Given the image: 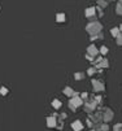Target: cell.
<instances>
[{
	"label": "cell",
	"mask_w": 122,
	"mask_h": 131,
	"mask_svg": "<svg viewBox=\"0 0 122 131\" xmlns=\"http://www.w3.org/2000/svg\"><path fill=\"white\" fill-rule=\"evenodd\" d=\"M64 92H65V95H68V96H72V97L77 96V95H75V92H74L70 87H66V88L64 90Z\"/></svg>",
	"instance_id": "8992f818"
},
{
	"label": "cell",
	"mask_w": 122,
	"mask_h": 131,
	"mask_svg": "<svg viewBox=\"0 0 122 131\" xmlns=\"http://www.w3.org/2000/svg\"><path fill=\"white\" fill-rule=\"evenodd\" d=\"M47 123H48V127H56V118L55 117H48Z\"/></svg>",
	"instance_id": "5b68a950"
},
{
	"label": "cell",
	"mask_w": 122,
	"mask_h": 131,
	"mask_svg": "<svg viewBox=\"0 0 122 131\" xmlns=\"http://www.w3.org/2000/svg\"><path fill=\"white\" fill-rule=\"evenodd\" d=\"M97 3H99V5H100V7H105V5H107V3H105V2H103V0H99Z\"/></svg>",
	"instance_id": "2e32d148"
},
{
	"label": "cell",
	"mask_w": 122,
	"mask_h": 131,
	"mask_svg": "<svg viewBox=\"0 0 122 131\" xmlns=\"http://www.w3.org/2000/svg\"><path fill=\"white\" fill-rule=\"evenodd\" d=\"M112 118H113L112 110H107V112H105V116H104V119H105V121H110Z\"/></svg>",
	"instance_id": "ba28073f"
},
{
	"label": "cell",
	"mask_w": 122,
	"mask_h": 131,
	"mask_svg": "<svg viewBox=\"0 0 122 131\" xmlns=\"http://www.w3.org/2000/svg\"><path fill=\"white\" fill-rule=\"evenodd\" d=\"M87 52H88V54H91V56H96L97 54V49H96L95 46H90L88 49H87Z\"/></svg>",
	"instance_id": "52a82bcc"
},
{
	"label": "cell",
	"mask_w": 122,
	"mask_h": 131,
	"mask_svg": "<svg viewBox=\"0 0 122 131\" xmlns=\"http://www.w3.org/2000/svg\"><path fill=\"white\" fill-rule=\"evenodd\" d=\"M118 31H119L118 29H113V30H112V34H113L114 36H117V35H119V32H118Z\"/></svg>",
	"instance_id": "9a60e30c"
},
{
	"label": "cell",
	"mask_w": 122,
	"mask_h": 131,
	"mask_svg": "<svg viewBox=\"0 0 122 131\" xmlns=\"http://www.w3.org/2000/svg\"><path fill=\"white\" fill-rule=\"evenodd\" d=\"M114 131H122V126H121V125L116 126V127H114Z\"/></svg>",
	"instance_id": "e0dca14e"
},
{
	"label": "cell",
	"mask_w": 122,
	"mask_h": 131,
	"mask_svg": "<svg viewBox=\"0 0 122 131\" xmlns=\"http://www.w3.org/2000/svg\"><path fill=\"white\" fill-rule=\"evenodd\" d=\"M86 29H87V31H88L91 35H94V34H97V32L101 31V25H100L99 22L92 21V22H90L88 25H87Z\"/></svg>",
	"instance_id": "6da1fadb"
},
{
	"label": "cell",
	"mask_w": 122,
	"mask_h": 131,
	"mask_svg": "<svg viewBox=\"0 0 122 131\" xmlns=\"http://www.w3.org/2000/svg\"><path fill=\"white\" fill-rule=\"evenodd\" d=\"M94 90L95 91H103L104 90V86L101 84V82H97V81H94Z\"/></svg>",
	"instance_id": "277c9868"
},
{
	"label": "cell",
	"mask_w": 122,
	"mask_h": 131,
	"mask_svg": "<svg viewBox=\"0 0 122 131\" xmlns=\"http://www.w3.org/2000/svg\"><path fill=\"white\" fill-rule=\"evenodd\" d=\"M117 40H118V42H117L118 44H122V35H119V39L117 38Z\"/></svg>",
	"instance_id": "ac0fdd59"
},
{
	"label": "cell",
	"mask_w": 122,
	"mask_h": 131,
	"mask_svg": "<svg viewBox=\"0 0 122 131\" xmlns=\"http://www.w3.org/2000/svg\"><path fill=\"white\" fill-rule=\"evenodd\" d=\"M72 127H73V130H74V131H81V130L83 128V125H82L79 121H75V122H73Z\"/></svg>",
	"instance_id": "3957f363"
},
{
	"label": "cell",
	"mask_w": 122,
	"mask_h": 131,
	"mask_svg": "<svg viewBox=\"0 0 122 131\" xmlns=\"http://www.w3.org/2000/svg\"><path fill=\"white\" fill-rule=\"evenodd\" d=\"M74 78L78 79V81H79V79H83V78H84V74H83V73H77L75 75H74Z\"/></svg>",
	"instance_id": "7c38bea8"
},
{
	"label": "cell",
	"mask_w": 122,
	"mask_h": 131,
	"mask_svg": "<svg viewBox=\"0 0 122 131\" xmlns=\"http://www.w3.org/2000/svg\"><path fill=\"white\" fill-rule=\"evenodd\" d=\"M79 105H82V99L74 96V97L70 100V109H72V110H75V106H79Z\"/></svg>",
	"instance_id": "7a4b0ae2"
},
{
	"label": "cell",
	"mask_w": 122,
	"mask_h": 131,
	"mask_svg": "<svg viewBox=\"0 0 122 131\" xmlns=\"http://www.w3.org/2000/svg\"><path fill=\"white\" fill-rule=\"evenodd\" d=\"M94 14H95V9H94V8L86 9V16H87V17H92Z\"/></svg>",
	"instance_id": "9c48e42d"
},
{
	"label": "cell",
	"mask_w": 122,
	"mask_h": 131,
	"mask_svg": "<svg viewBox=\"0 0 122 131\" xmlns=\"http://www.w3.org/2000/svg\"><path fill=\"white\" fill-rule=\"evenodd\" d=\"M52 105H53V108L59 109V108H61V101L60 100H53L52 101Z\"/></svg>",
	"instance_id": "8fae6325"
},
{
	"label": "cell",
	"mask_w": 122,
	"mask_h": 131,
	"mask_svg": "<svg viewBox=\"0 0 122 131\" xmlns=\"http://www.w3.org/2000/svg\"><path fill=\"white\" fill-rule=\"evenodd\" d=\"M56 20H57L59 22H64V21L66 20V17H65V14L60 13V14H57V16H56Z\"/></svg>",
	"instance_id": "30bf717a"
},
{
	"label": "cell",
	"mask_w": 122,
	"mask_h": 131,
	"mask_svg": "<svg viewBox=\"0 0 122 131\" xmlns=\"http://www.w3.org/2000/svg\"><path fill=\"white\" fill-rule=\"evenodd\" d=\"M0 93H2V95H7V93H8V90L7 88H4V87H2V88H0Z\"/></svg>",
	"instance_id": "4fadbf2b"
},
{
	"label": "cell",
	"mask_w": 122,
	"mask_h": 131,
	"mask_svg": "<svg viewBox=\"0 0 122 131\" xmlns=\"http://www.w3.org/2000/svg\"><path fill=\"white\" fill-rule=\"evenodd\" d=\"M94 71H95V69H90V70H88V74H90V75H92Z\"/></svg>",
	"instance_id": "d6986e66"
},
{
	"label": "cell",
	"mask_w": 122,
	"mask_h": 131,
	"mask_svg": "<svg viewBox=\"0 0 122 131\" xmlns=\"http://www.w3.org/2000/svg\"><path fill=\"white\" fill-rule=\"evenodd\" d=\"M100 52H101L103 54H105V53L108 52V48H107V47H101V49H100Z\"/></svg>",
	"instance_id": "5bb4252c"
}]
</instances>
